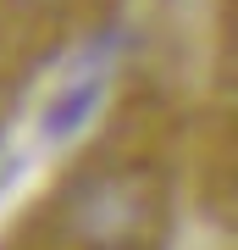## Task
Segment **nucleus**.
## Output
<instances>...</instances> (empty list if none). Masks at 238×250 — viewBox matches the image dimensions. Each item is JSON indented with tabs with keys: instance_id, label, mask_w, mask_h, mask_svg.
Here are the masks:
<instances>
[{
	"instance_id": "2",
	"label": "nucleus",
	"mask_w": 238,
	"mask_h": 250,
	"mask_svg": "<svg viewBox=\"0 0 238 250\" xmlns=\"http://www.w3.org/2000/svg\"><path fill=\"white\" fill-rule=\"evenodd\" d=\"M28 6H44V0H28Z\"/></svg>"
},
{
	"instance_id": "1",
	"label": "nucleus",
	"mask_w": 238,
	"mask_h": 250,
	"mask_svg": "<svg viewBox=\"0 0 238 250\" xmlns=\"http://www.w3.org/2000/svg\"><path fill=\"white\" fill-rule=\"evenodd\" d=\"M150 184L144 172H128V167H111V172H94L72 189L67 200V228L78 233L83 245L94 250H122L144 233L150 223Z\"/></svg>"
}]
</instances>
